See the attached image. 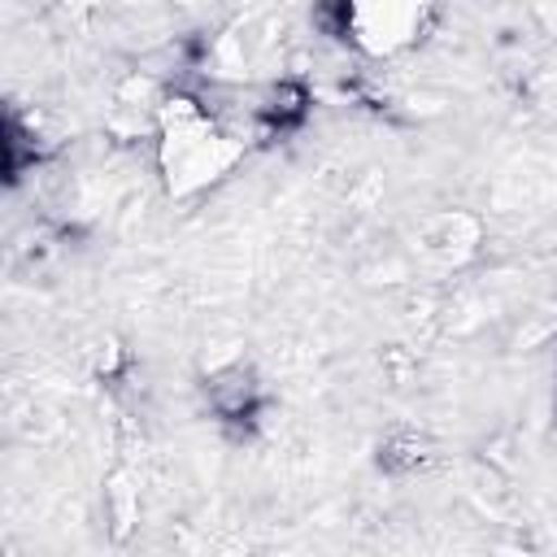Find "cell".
Returning a JSON list of instances; mask_svg holds the SVG:
<instances>
[{
  "instance_id": "1",
  "label": "cell",
  "mask_w": 557,
  "mask_h": 557,
  "mask_svg": "<svg viewBox=\"0 0 557 557\" xmlns=\"http://www.w3.org/2000/svg\"><path fill=\"white\" fill-rule=\"evenodd\" d=\"M248 152L239 126H231L218 109H209L191 91H165L152 117V157L165 196L196 200L213 191Z\"/></svg>"
},
{
  "instance_id": "4",
  "label": "cell",
  "mask_w": 557,
  "mask_h": 557,
  "mask_svg": "<svg viewBox=\"0 0 557 557\" xmlns=\"http://www.w3.org/2000/svg\"><path fill=\"white\" fill-rule=\"evenodd\" d=\"M261 400H265V396H261L257 374H252L248 366H239V361L218 366V370L205 379V405H209V413H213L218 422H226V426H248V422H257Z\"/></svg>"
},
{
  "instance_id": "7",
  "label": "cell",
  "mask_w": 557,
  "mask_h": 557,
  "mask_svg": "<svg viewBox=\"0 0 557 557\" xmlns=\"http://www.w3.org/2000/svg\"><path fill=\"white\" fill-rule=\"evenodd\" d=\"M553 405H557V400H553Z\"/></svg>"
},
{
  "instance_id": "2",
  "label": "cell",
  "mask_w": 557,
  "mask_h": 557,
  "mask_svg": "<svg viewBox=\"0 0 557 557\" xmlns=\"http://www.w3.org/2000/svg\"><path fill=\"white\" fill-rule=\"evenodd\" d=\"M435 0H322V26L366 61H396L435 30Z\"/></svg>"
},
{
  "instance_id": "3",
  "label": "cell",
  "mask_w": 557,
  "mask_h": 557,
  "mask_svg": "<svg viewBox=\"0 0 557 557\" xmlns=\"http://www.w3.org/2000/svg\"><path fill=\"white\" fill-rule=\"evenodd\" d=\"M413 239L426 257L444 261V265H461L470 257H479L483 248V222L470 209H431L426 218H418Z\"/></svg>"
},
{
  "instance_id": "6",
  "label": "cell",
  "mask_w": 557,
  "mask_h": 557,
  "mask_svg": "<svg viewBox=\"0 0 557 557\" xmlns=\"http://www.w3.org/2000/svg\"><path fill=\"white\" fill-rule=\"evenodd\" d=\"M426 461H431V453H426V444L413 440V435L387 440V444L379 448V466H383L387 474H413V470H422Z\"/></svg>"
},
{
  "instance_id": "5",
  "label": "cell",
  "mask_w": 557,
  "mask_h": 557,
  "mask_svg": "<svg viewBox=\"0 0 557 557\" xmlns=\"http://www.w3.org/2000/svg\"><path fill=\"white\" fill-rule=\"evenodd\" d=\"M309 104H313V96H309V87L300 78H278V83H270L257 96L252 126L257 131H270V135H287V131H296L309 117Z\"/></svg>"
}]
</instances>
